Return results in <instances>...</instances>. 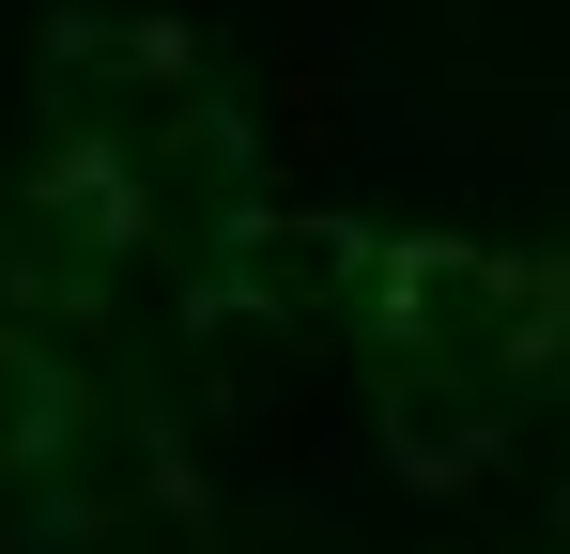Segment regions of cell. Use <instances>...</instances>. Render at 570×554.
I'll return each mask as SVG.
<instances>
[{"mask_svg":"<svg viewBox=\"0 0 570 554\" xmlns=\"http://www.w3.org/2000/svg\"><path fill=\"white\" fill-rule=\"evenodd\" d=\"M47 432V385H31V355H0V447H31Z\"/></svg>","mask_w":570,"mask_h":554,"instance_id":"1","label":"cell"}]
</instances>
